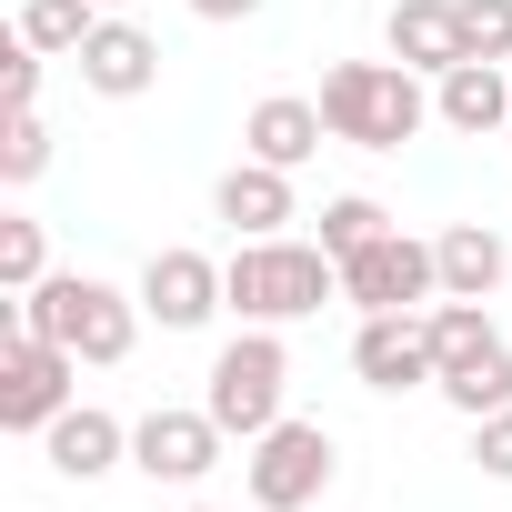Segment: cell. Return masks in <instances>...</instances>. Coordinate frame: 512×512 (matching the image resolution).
Here are the masks:
<instances>
[{"mask_svg":"<svg viewBox=\"0 0 512 512\" xmlns=\"http://www.w3.org/2000/svg\"><path fill=\"white\" fill-rule=\"evenodd\" d=\"M11 322L21 332H51L61 352H81V362H131V342H141V292H121V282H101V272H51V282H31V292H11Z\"/></svg>","mask_w":512,"mask_h":512,"instance_id":"cell-1","label":"cell"},{"mask_svg":"<svg viewBox=\"0 0 512 512\" xmlns=\"http://www.w3.org/2000/svg\"><path fill=\"white\" fill-rule=\"evenodd\" d=\"M221 302H231L241 322H302V312L342 302V262H332L322 241H292V231H272V241H231Z\"/></svg>","mask_w":512,"mask_h":512,"instance_id":"cell-2","label":"cell"},{"mask_svg":"<svg viewBox=\"0 0 512 512\" xmlns=\"http://www.w3.org/2000/svg\"><path fill=\"white\" fill-rule=\"evenodd\" d=\"M322 121H332V141H352V151H402V141L432 121V91H422V71H402V61H332V71H322Z\"/></svg>","mask_w":512,"mask_h":512,"instance_id":"cell-3","label":"cell"},{"mask_svg":"<svg viewBox=\"0 0 512 512\" xmlns=\"http://www.w3.org/2000/svg\"><path fill=\"white\" fill-rule=\"evenodd\" d=\"M282 382H292V352H282V322H241L221 352H211V382H201V412L231 432V442H262L282 422Z\"/></svg>","mask_w":512,"mask_h":512,"instance_id":"cell-4","label":"cell"},{"mask_svg":"<svg viewBox=\"0 0 512 512\" xmlns=\"http://www.w3.org/2000/svg\"><path fill=\"white\" fill-rule=\"evenodd\" d=\"M332 472H342V442H332L322 422H292V412L251 442V462H241V482H251L262 512H312V502L332 492Z\"/></svg>","mask_w":512,"mask_h":512,"instance_id":"cell-5","label":"cell"},{"mask_svg":"<svg viewBox=\"0 0 512 512\" xmlns=\"http://www.w3.org/2000/svg\"><path fill=\"white\" fill-rule=\"evenodd\" d=\"M71 382H81V352H61L51 332L0 322V432H51L71 412Z\"/></svg>","mask_w":512,"mask_h":512,"instance_id":"cell-6","label":"cell"},{"mask_svg":"<svg viewBox=\"0 0 512 512\" xmlns=\"http://www.w3.org/2000/svg\"><path fill=\"white\" fill-rule=\"evenodd\" d=\"M342 302H352V312H432V302H442V262H432V241H412V231L362 241L352 262H342Z\"/></svg>","mask_w":512,"mask_h":512,"instance_id":"cell-7","label":"cell"},{"mask_svg":"<svg viewBox=\"0 0 512 512\" xmlns=\"http://www.w3.org/2000/svg\"><path fill=\"white\" fill-rule=\"evenodd\" d=\"M352 372H362V392H422V382H442V362H432V322H422V312H362V332H352Z\"/></svg>","mask_w":512,"mask_h":512,"instance_id":"cell-8","label":"cell"},{"mask_svg":"<svg viewBox=\"0 0 512 512\" xmlns=\"http://www.w3.org/2000/svg\"><path fill=\"white\" fill-rule=\"evenodd\" d=\"M141 312H151L161 332H201L211 312H231V302H221V262L191 251V241L151 251V262H141Z\"/></svg>","mask_w":512,"mask_h":512,"instance_id":"cell-9","label":"cell"},{"mask_svg":"<svg viewBox=\"0 0 512 512\" xmlns=\"http://www.w3.org/2000/svg\"><path fill=\"white\" fill-rule=\"evenodd\" d=\"M221 422L211 412H181V402H161V412H141L131 422V472H151V482H201L211 462H221Z\"/></svg>","mask_w":512,"mask_h":512,"instance_id":"cell-10","label":"cell"},{"mask_svg":"<svg viewBox=\"0 0 512 512\" xmlns=\"http://www.w3.org/2000/svg\"><path fill=\"white\" fill-rule=\"evenodd\" d=\"M71 61H81V91H101V101H141V91L161 81V41H151L141 21H121V11H101Z\"/></svg>","mask_w":512,"mask_h":512,"instance_id":"cell-11","label":"cell"},{"mask_svg":"<svg viewBox=\"0 0 512 512\" xmlns=\"http://www.w3.org/2000/svg\"><path fill=\"white\" fill-rule=\"evenodd\" d=\"M432 121L462 131V141L512 131V61H452V71L432 81Z\"/></svg>","mask_w":512,"mask_h":512,"instance_id":"cell-12","label":"cell"},{"mask_svg":"<svg viewBox=\"0 0 512 512\" xmlns=\"http://www.w3.org/2000/svg\"><path fill=\"white\" fill-rule=\"evenodd\" d=\"M211 211L231 221V241H272L282 221H302V211H292V171L251 161V151H241V161H231V171L211 181Z\"/></svg>","mask_w":512,"mask_h":512,"instance_id":"cell-13","label":"cell"},{"mask_svg":"<svg viewBox=\"0 0 512 512\" xmlns=\"http://www.w3.org/2000/svg\"><path fill=\"white\" fill-rule=\"evenodd\" d=\"M322 141H332V121H322V101H302V91L251 101V121H241V151H251V161H272V171H302Z\"/></svg>","mask_w":512,"mask_h":512,"instance_id":"cell-14","label":"cell"},{"mask_svg":"<svg viewBox=\"0 0 512 512\" xmlns=\"http://www.w3.org/2000/svg\"><path fill=\"white\" fill-rule=\"evenodd\" d=\"M432 262H442V302H492L512 272V241L492 221H452V231H432Z\"/></svg>","mask_w":512,"mask_h":512,"instance_id":"cell-15","label":"cell"},{"mask_svg":"<svg viewBox=\"0 0 512 512\" xmlns=\"http://www.w3.org/2000/svg\"><path fill=\"white\" fill-rule=\"evenodd\" d=\"M382 41H392V61H402V71L442 81V71L462 61V0H392Z\"/></svg>","mask_w":512,"mask_h":512,"instance_id":"cell-16","label":"cell"},{"mask_svg":"<svg viewBox=\"0 0 512 512\" xmlns=\"http://www.w3.org/2000/svg\"><path fill=\"white\" fill-rule=\"evenodd\" d=\"M41 442H51V472H61V482H101V472H121V462H131V432H121L101 402H71Z\"/></svg>","mask_w":512,"mask_h":512,"instance_id":"cell-17","label":"cell"},{"mask_svg":"<svg viewBox=\"0 0 512 512\" xmlns=\"http://www.w3.org/2000/svg\"><path fill=\"white\" fill-rule=\"evenodd\" d=\"M432 392H442V402H452L462 422L502 412V402H512V342H482V352H472V362H452V372H442Z\"/></svg>","mask_w":512,"mask_h":512,"instance_id":"cell-18","label":"cell"},{"mask_svg":"<svg viewBox=\"0 0 512 512\" xmlns=\"http://www.w3.org/2000/svg\"><path fill=\"white\" fill-rule=\"evenodd\" d=\"M91 21H101V0H21V41L41 51V61H71L81 41H91Z\"/></svg>","mask_w":512,"mask_h":512,"instance_id":"cell-19","label":"cell"},{"mask_svg":"<svg viewBox=\"0 0 512 512\" xmlns=\"http://www.w3.org/2000/svg\"><path fill=\"white\" fill-rule=\"evenodd\" d=\"M382 231H392V211H382L372 191H332V201H322V231H312V241L332 251V262H352V251H362V241H382Z\"/></svg>","mask_w":512,"mask_h":512,"instance_id":"cell-20","label":"cell"},{"mask_svg":"<svg viewBox=\"0 0 512 512\" xmlns=\"http://www.w3.org/2000/svg\"><path fill=\"white\" fill-rule=\"evenodd\" d=\"M41 171H51V121L41 111H0V181L31 191Z\"/></svg>","mask_w":512,"mask_h":512,"instance_id":"cell-21","label":"cell"},{"mask_svg":"<svg viewBox=\"0 0 512 512\" xmlns=\"http://www.w3.org/2000/svg\"><path fill=\"white\" fill-rule=\"evenodd\" d=\"M0 282H11V292L51 282V241H41V221H31V211H0Z\"/></svg>","mask_w":512,"mask_h":512,"instance_id":"cell-22","label":"cell"},{"mask_svg":"<svg viewBox=\"0 0 512 512\" xmlns=\"http://www.w3.org/2000/svg\"><path fill=\"white\" fill-rule=\"evenodd\" d=\"M462 61H512V0H462Z\"/></svg>","mask_w":512,"mask_h":512,"instance_id":"cell-23","label":"cell"},{"mask_svg":"<svg viewBox=\"0 0 512 512\" xmlns=\"http://www.w3.org/2000/svg\"><path fill=\"white\" fill-rule=\"evenodd\" d=\"M0 111H41V51L11 31V51H0Z\"/></svg>","mask_w":512,"mask_h":512,"instance_id":"cell-24","label":"cell"},{"mask_svg":"<svg viewBox=\"0 0 512 512\" xmlns=\"http://www.w3.org/2000/svg\"><path fill=\"white\" fill-rule=\"evenodd\" d=\"M472 462H482V472H492V482H512V402H502V412H482V422H472Z\"/></svg>","mask_w":512,"mask_h":512,"instance_id":"cell-25","label":"cell"},{"mask_svg":"<svg viewBox=\"0 0 512 512\" xmlns=\"http://www.w3.org/2000/svg\"><path fill=\"white\" fill-rule=\"evenodd\" d=\"M191 11H201V21H251L262 0H191Z\"/></svg>","mask_w":512,"mask_h":512,"instance_id":"cell-26","label":"cell"},{"mask_svg":"<svg viewBox=\"0 0 512 512\" xmlns=\"http://www.w3.org/2000/svg\"><path fill=\"white\" fill-rule=\"evenodd\" d=\"M101 11H131V0H101Z\"/></svg>","mask_w":512,"mask_h":512,"instance_id":"cell-27","label":"cell"},{"mask_svg":"<svg viewBox=\"0 0 512 512\" xmlns=\"http://www.w3.org/2000/svg\"><path fill=\"white\" fill-rule=\"evenodd\" d=\"M191 512H211V502H191Z\"/></svg>","mask_w":512,"mask_h":512,"instance_id":"cell-28","label":"cell"}]
</instances>
